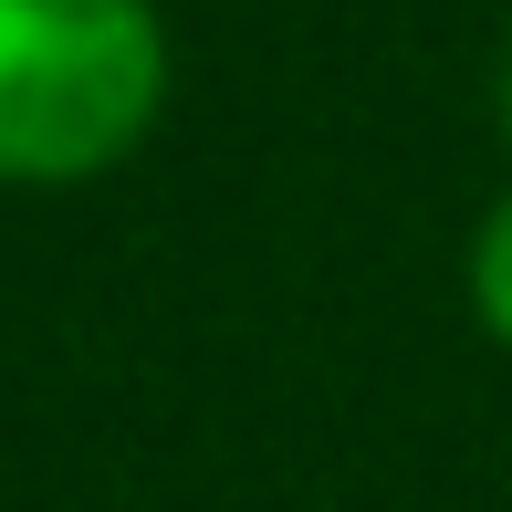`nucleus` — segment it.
Instances as JSON below:
<instances>
[{
	"instance_id": "f257e3e1",
	"label": "nucleus",
	"mask_w": 512,
	"mask_h": 512,
	"mask_svg": "<svg viewBox=\"0 0 512 512\" xmlns=\"http://www.w3.org/2000/svg\"><path fill=\"white\" fill-rule=\"evenodd\" d=\"M157 105V0H0V189H84L126 168Z\"/></svg>"
},
{
	"instance_id": "f03ea898",
	"label": "nucleus",
	"mask_w": 512,
	"mask_h": 512,
	"mask_svg": "<svg viewBox=\"0 0 512 512\" xmlns=\"http://www.w3.org/2000/svg\"><path fill=\"white\" fill-rule=\"evenodd\" d=\"M471 314H481V335L512 356V189L481 209V230H471Z\"/></svg>"
},
{
	"instance_id": "7ed1b4c3",
	"label": "nucleus",
	"mask_w": 512,
	"mask_h": 512,
	"mask_svg": "<svg viewBox=\"0 0 512 512\" xmlns=\"http://www.w3.org/2000/svg\"><path fill=\"white\" fill-rule=\"evenodd\" d=\"M502 136H512V53H502Z\"/></svg>"
}]
</instances>
